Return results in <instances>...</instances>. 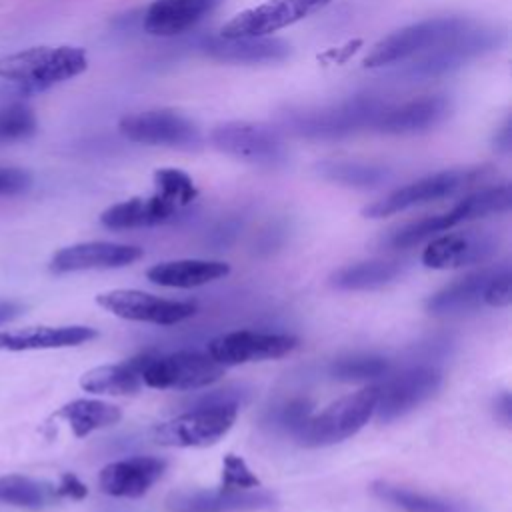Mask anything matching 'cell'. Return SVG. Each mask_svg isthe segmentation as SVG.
<instances>
[{
  "label": "cell",
  "mask_w": 512,
  "mask_h": 512,
  "mask_svg": "<svg viewBox=\"0 0 512 512\" xmlns=\"http://www.w3.org/2000/svg\"><path fill=\"white\" fill-rule=\"evenodd\" d=\"M88 68V56L78 46H34L0 58V96L28 98Z\"/></svg>",
  "instance_id": "cell-1"
},
{
  "label": "cell",
  "mask_w": 512,
  "mask_h": 512,
  "mask_svg": "<svg viewBox=\"0 0 512 512\" xmlns=\"http://www.w3.org/2000/svg\"><path fill=\"white\" fill-rule=\"evenodd\" d=\"M386 102L376 96H354L320 106H290L278 114V124L308 140H338L372 128Z\"/></svg>",
  "instance_id": "cell-2"
},
{
  "label": "cell",
  "mask_w": 512,
  "mask_h": 512,
  "mask_svg": "<svg viewBox=\"0 0 512 512\" xmlns=\"http://www.w3.org/2000/svg\"><path fill=\"white\" fill-rule=\"evenodd\" d=\"M492 174H494V170L490 166L442 170V172L424 176L420 180H414L406 186L396 188L394 192L386 194L384 198L368 204L362 210V214L366 218H386V216L398 214L402 210H408L412 206H420V204H428L434 200L454 196L460 190H466L480 182H486Z\"/></svg>",
  "instance_id": "cell-3"
},
{
  "label": "cell",
  "mask_w": 512,
  "mask_h": 512,
  "mask_svg": "<svg viewBox=\"0 0 512 512\" xmlns=\"http://www.w3.org/2000/svg\"><path fill=\"white\" fill-rule=\"evenodd\" d=\"M512 204V190L508 184L500 186H488L476 192L466 194L454 208L442 214L426 216L420 220H414L410 224H404L396 232L390 234L388 242L394 248H410L434 234L446 232L452 226L476 218H484L490 214H502L508 212Z\"/></svg>",
  "instance_id": "cell-4"
},
{
  "label": "cell",
  "mask_w": 512,
  "mask_h": 512,
  "mask_svg": "<svg viewBox=\"0 0 512 512\" xmlns=\"http://www.w3.org/2000/svg\"><path fill=\"white\" fill-rule=\"evenodd\" d=\"M378 402V386L360 388L348 394L320 414L310 416L304 426L296 432V438L306 448H322L338 444L354 436L374 414Z\"/></svg>",
  "instance_id": "cell-5"
},
{
  "label": "cell",
  "mask_w": 512,
  "mask_h": 512,
  "mask_svg": "<svg viewBox=\"0 0 512 512\" xmlns=\"http://www.w3.org/2000/svg\"><path fill=\"white\" fill-rule=\"evenodd\" d=\"M472 20L462 16L428 18L382 38L364 58L366 68H382L408 58H416L462 32Z\"/></svg>",
  "instance_id": "cell-6"
},
{
  "label": "cell",
  "mask_w": 512,
  "mask_h": 512,
  "mask_svg": "<svg viewBox=\"0 0 512 512\" xmlns=\"http://www.w3.org/2000/svg\"><path fill=\"white\" fill-rule=\"evenodd\" d=\"M500 42H502V32L472 20L462 32H458L448 42L416 56V60L406 64L400 74L410 80L436 78L460 68L472 58H478L498 48Z\"/></svg>",
  "instance_id": "cell-7"
},
{
  "label": "cell",
  "mask_w": 512,
  "mask_h": 512,
  "mask_svg": "<svg viewBox=\"0 0 512 512\" xmlns=\"http://www.w3.org/2000/svg\"><path fill=\"white\" fill-rule=\"evenodd\" d=\"M210 142L216 150L252 166L280 168L288 162V148L280 134L264 124L228 120L212 128Z\"/></svg>",
  "instance_id": "cell-8"
},
{
  "label": "cell",
  "mask_w": 512,
  "mask_h": 512,
  "mask_svg": "<svg viewBox=\"0 0 512 512\" xmlns=\"http://www.w3.org/2000/svg\"><path fill=\"white\" fill-rule=\"evenodd\" d=\"M236 404L192 406L188 412L166 420L154 428V440L172 448H202L216 444L234 426Z\"/></svg>",
  "instance_id": "cell-9"
},
{
  "label": "cell",
  "mask_w": 512,
  "mask_h": 512,
  "mask_svg": "<svg viewBox=\"0 0 512 512\" xmlns=\"http://www.w3.org/2000/svg\"><path fill=\"white\" fill-rule=\"evenodd\" d=\"M224 374V366L202 352H174L152 356L142 370V384L158 390H196L210 386Z\"/></svg>",
  "instance_id": "cell-10"
},
{
  "label": "cell",
  "mask_w": 512,
  "mask_h": 512,
  "mask_svg": "<svg viewBox=\"0 0 512 512\" xmlns=\"http://www.w3.org/2000/svg\"><path fill=\"white\" fill-rule=\"evenodd\" d=\"M120 132L138 144L166 146L176 150H198L202 146L200 128L176 110H144L128 114L118 124Z\"/></svg>",
  "instance_id": "cell-11"
},
{
  "label": "cell",
  "mask_w": 512,
  "mask_h": 512,
  "mask_svg": "<svg viewBox=\"0 0 512 512\" xmlns=\"http://www.w3.org/2000/svg\"><path fill=\"white\" fill-rule=\"evenodd\" d=\"M442 386V372L434 366H412L378 386L374 414L380 422H392L430 400Z\"/></svg>",
  "instance_id": "cell-12"
},
{
  "label": "cell",
  "mask_w": 512,
  "mask_h": 512,
  "mask_svg": "<svg viewBox=\"0 0 512 512\" xmlns=\"http://www.w3.org/2000/svg\"><path fill=\"white\" fill-rule=\"evenodd\" d=\"M98 306L108 310L110 314L132 320V322H148L158 326L178 324L196 312V304L188 300H170L160 298L142 290H108L96 296Z\"/></svg>",
  "instance_id": "cell-13"
},
{
  "label": "cell",
  "mask_w": 512,
  "mask_h": 512,
  "mask_svg": "<svg viewBox=\"0 0 512 512\" xmlns=\"http://www.w3.org/2000/svg\"><path fill=\"white\" fill-rule=\"evenodd\" d=\"M326 4H330V0H266L228 20L220 30V38L232 40L268 36L280 28L304 20Z\"/></svg>",
  "instance_id": "cell-14"
},
{
  "label": "cell",
  "mask_w": 512,
  "mask_h": 512,
  "mask_svg": "<svg viewBox=\"0 0 512 512\" xmlns=\"http://www.w3.org/2000/svg\"><path fill=\"white\" fill-rule=\"evenodd\" d=\"M296 346L298 338L290 334L234 330L210 340L206 354L226 368L248 362L282 358L290 354Z\"/></svg>",
  "instance_id": "cell-15"
},
{
  "label": "cell",
  "mask_w": 512,
  "mask_h": 512,
  "mask_svg": "<svg viewBox=\"0 0 512 512\" xmlns=\"http://www.w3.org/2000/svg\"><path fill=\"white\" fill-rule=\"evenodd\" d=\"M498 252V238L486 230H464L434 238L422 252V264L434 270L480 264Z\"/></svg>",
  "instance_id": "cell-16"
},
{
  "label": "cell",
  "mask_w": 512,
  "mask_h": 512,
  "mask_svg": "<svg viewBox=\"0 0 512 512\" xmlns=\"http://www.w3.org/2000/svg\"><path fill=\"white\" fill-rule=\"evenodd\" d=\"M144 254L142 248L118 242H80L60 248L52 260L50 270L56 274L82 270H110L134 264Z\"/></svg>",
  "instance_id": "cell-17"
},
{
  "label": "cell",
  "mask_w": 512,
  "mask_h": 512,
  "mask_svg": "<svg viewBox=\"0 0 512 512\" xmlns=\"http://www.w3.org/2000/svg\"><path fill=\"white\" fill-rule=\"evenodd\" d=\"M450 100L442 94L406 100L402 104H386L374 120V130L382 134H418L442 124L450 114Z\"/></svg>",
  "instance_id": "cell-18"
},
{
  "label": "cell",
  "mask_w": 512,
  "mask_h": 512,
  "mask_svg": "<svg viewBox=\"0 0 512 512\" xmlns=\"http://www.w3.org/2000/svg\"><path fill=\"white\" fill-rule=\"evenodd\" d=\"M166 462L156 456H130L100 470V490L114 498H140L164 474Z\"/></svg>",
  "instance_id": "cell-19"
},
{
  "label": "cell",
  "mask_w": 512,
  "mask_h": 512,
  "mask_svg": "<svg viewBox=\"0 0 512 512\" xmlns=\"http://www.w3.org/2000/svg\"><path fill=\"white\" fill-rule=\"evenodd\" d=\"M222 0H154L144 14V30L152 36H178L212 14Z\"/></svg>",
  "instance_id": "cell-20"
},
{
  "label": "cell",
  "mask_w": 512,
  "mask_h": 512,
  "mask_svg": "<svg viewBox=\"0 0 512 512\" xmlns=\"http://www.w3.org/2000/svg\"><path fill=\"white\" fill-rule=\"evenodd\" d=\"M274 504V496L264 490H196L178 492L170 506L180 512H246L262 510Z\"/></svg>",
  "instance_id": "cell-21"
},
{
  "label": "cell",
  "mask_w": 512,
  "mask_h": 512,
  "mask_svg": "<svg viewBox=\"0 0 512 512\" xmlns=\"http://www.w3.org/2000/svg\"><path fill=\"white\" fill-rule=\"evenodd\" d=\"M98 332L90 326L68 324V326H26L18 330L0 332V350L24 352V350H52L70 348L90 342Z\"/></svg>",
  "instance_id": "cell-22"
},
{
  "label": "cell",
  "mask_w": 512,
  "mask_h": 512,
  "mask_svg": "<svg viewBox=\"0 0 512 512\" xmlns=\"http://www.w3.org/2000/svg\"><path fill=\"white\" fill-rule=\"evenodd\" d=\"M202 50L220 62L234 64H264V62H282L290 56L292 46L282 38L270 36H252V38H208L202 44Z\"/></svg>",
  "instance_id": "cell-23"
},
{
  "label": "cell",
  "mask_w": 512,
  "mask_h": 512,
  "mask_svg": "<svg viewBox=\"0 0 512 512\" xmlns=\"http://www.w3.org/2000/svg\"><path fill=\"white\" fill-rule=\"evenodd\" d=\"M176 214L178 208L154 192L152 196L130 198L106 208L100 214V222L110 230H130L170 222Z\"/></svg>",
  "instance_id": "cell-24"
},
{
  "label": "cell",
  "mask_w": 512,
  "mask_h": 512,
  "mask_svg": "<svg viewBox=\"0 0 512 512\" xmlns=\"http://www.w3.org/2000/svg\"><path fill=\"white\" fill-rule=\"evenodd\" d=\"M498 268L500 266L496 264L484 266L478 272L466 274L446 284L426 300V310L436 316H446V314H460V312L478 308L482 304L484 288L488 280L498 272Z\"/></svg>",
  "instance_id": "cell-25"
},
{
  "label": "cell",
  "mask_w": 512,
  "mask_h": 512,
  "mask_svg": "<svg viewBox=\"0 0 512 512\" xmlns=\"http://www.w3.org/2000/svg\"><path fill=\"white\" fill-rule=\"evenodd\" d=\"M230 266L220 260H198V258H186V260H168L154 264L146 278L158 286L166 288H196L210 284L214 280H220L228 276Z\"/></svg>",
  "instance_id": "cell-26"
},
{
  "label": "cell",
  "mask_w": 512,
  "mask_h": 512,
  "mask_svg": "<svg viewBox=\"0 0 512 512\" xmlns=\"http://www.w3.org/2000/svg\"><path fill=\"white\" fill-rule=\"evenodd\" d=\"M146 360H148V354H140L120 364L96 366L82 374L80 388L90 394H110V396L136 394L144 386L142 370Z\"/></svg>",
  "instance_id": "cell-27"
},
{
  "label": "cell",
  "mask_w": 512,
  "mask_h": 512,
  "mask_svg": "<svg viewBox=\"0 0 512 512\" xmlns=\"http://www.w3.org/2000/svg\"><path fill=\"white\" fill-rule=\"evenodd\" d=\"M56 418L68 422L72 434L76 438H84L92 434L94 430L108 428L122 418V410L110 402L104 400H92V398H78L62 408L56 410Z\"/></svg>",
  "instance_id": "cell-28"
},
{
  "label": "cell",
  "mask_w": 512,
  "mask_h": 512,
  "mask_svg": "<svg viewBox=\"0 0 512 512\" xmlns=\"http://www.w3.org/2000/svg\"><path fill=\"white\" fill-rule=\"evenodd\" d=\"M402 266L396 260H366L338 268L330 276V284L338 290L358 292V290H376L390 284Z\"/></svg>",
  "instance_id": "cell-29"
},
{
  "label": "cell",
  "mask_w": 512,
  "mask_h": 512,
  "mask_svg": "<svg viewBox=\"0 0 512 512\" xmlns=\"http://www.w3.org/2000/svg\"><path fill=\"white\" fill-rule=\"evenodd\" d=\"M316 172L324 180L348 188H376L390 178L388 166L360 160H324L316 164Z\"/></svg>",
  "instance_id": "cell-30"
},
{
  "label": "cell",
  "mask_w": 512,
  "mask_h": 512,
  "mask_svg": "<svg viewBox=\"0 0 512 512\" xmlns=\"http://www.w3.org/2000/svg\"><path fill=\"white\" fill-rule=\"evenodd\" d=\"M372 492L380 498L390 502L392 506L404 510V512H470L466 504L452 502L440 496L422 494L404 486L388 484V482H376L372 486Z\"/></svg>",
  "instance_id": "cell-31"
},
{
  "label": "cell",
  "mask_w": 512,
  "mask_h": 512,
  "mask_svg": "<svg viewBox=\"0 0 512 512\" xmlns=\"http://www.w3.org/2000/svg\"><path fill=\"white\" fill-rule=\"evenodd\" d=\"M54 500H58V496L52 484L38 482L20 474L0 476V502L4 504L26 510H40Z\"/></svg>",
  "instance_id": "cell-32"
},
{
  "label": "cell",
  "mask_w": 512,
  "mask_h": 512,
  "mask_svg": "<svg viewBox=\"0 0 512 512\" xmlns=\"http://www.w3.org/2000/svg\"><path fill=\"white\" fill-rule=\"evenodd\" d=\"M154 186H156V194H160L164 200L174 204L178 210L188 206L198 194L194 180L184 170H178V168L156 170Z\"/></svg>",
  "instance_id": "cell-33"
},
{
  "label": "cell",
  "mask_w": 512,
  "mask_h": 512,
  "mask_svg": "<svg viewBox=\"0 0 512 512\" xmlns=\"http://www.w3.org/2000/svg\"><path fill=\"white\" fill-rule=\"evenodd\" d=\"M388 372V360L382 356H348L330 364V376L340 382L374 380Z\"/></svg>",
  "instance_id": "cell-34"
},
{
  "label": "cell",
  "mask_w": 512,
  "mask_h": 512,
  "mask_svg": "<svg viewBox=\"0 0 512 512\" xmlns=\"http://www.w3.org/2000/svg\"><path fill=\"white\" fill-rule=\"evenodd\" d=\"M38 128L34 112L20 104V102H10L0 106V144L6 142H16L32 136Z\"/></svg>",
  "instance_id": "cell-35"
},
{
  "label": "cell",
  "mask_w": 512,
  "mask_h": 512,
  "mask_svg": "<svg viewBox=\"0 0 512 512\" xmlns=\"http://www.w3.org/2000/svg\"><path fill=\"white\" fill-rule=\"evenodd\" d=\"M220 488L222 490H252V488H260V480L240 456L228 454V456H224V462H222Z\"/></svg>",
  "instance_id": "cell-36"
},
{
  "label": "cell",
  "mask_w": 512,
  "mask_h": 512,
  "mask_svg": "<svg viewBox=\"0 0 512 512\" xmlns=\"http://www.w3.org/2000/svg\"><path fill=\"white\" fill-rule=\"evenodd\" d=\"M510 302H512V276H510V268L502 264L498 272L488 280L482 294V304L492 308H504Z\"/></svg>",
  "instance_id": "cell-37"
},
{
  "label": "cell",
  "mask_w": 512,
  "mask_h": 512,
  "mask_svg": "<svg viewBox=\"0 0 512 512\" xmlns=\"http://www.w3.org/2000/svg\"><path fill=\"white\" fill-rule=\"evenodd\" d=\"M310 416H312L310 402L304 400V398H294V400H290V402H286L284 406L278 408V412L274 414V422L280 428H284V430H288L296 436V432L304 426V422Z\"/></svg>",
  "instance_id": "cell-38"
},
{
  "label": "cell",
  "mask_w": 512,
  "mask_h": 512,
  "mask_svg": "<svg viewBox=\"0 0 512 512\" xmlns=\"http://www.w3.org/2000/svg\"><path fill=\"white\" fill-rule=\"evenodd\" d=\"M34 184V178L28 170L16 166H0V198L20 196L28 192Z\"/></svg>",
  "instance_id": "cell-39"
},
{
  "label": "cell",
  "mask_w": 512,
  "mask_h": 512,
  "mask_svg": "<svg viewBox=\"0 0 512 512\" xmlns=\"http://www.w3.org/2000/svg\"><path fill=\"white\" fill-rule=\"evenodd\" d=\"M58 498H72V500H82L88 494L86 484L72 472H64L60 476V482L54 486Z\"/></svg>",
  "instance_id": "cell-40"
},
{
  "label": "cell",
  "mask_w": 512,
  "mask_h": 512,
  "mask_svg": "<svg viewBox=\"0 0 512 512\" xmlns=\"http://www.w3.org/2000/svg\"><path fill=\"white\" fill-rule=\"evenodd\" d=\"M494 414L502 424H506V426L510 424V420H512V400H510L508 392H502L494 398Z\"/></svg>",
  "instance_id": "cell-41"
},
{
  "label": "cell",
  "mask_w": 512,
  "mask_h": 512,
  "mask_svg": "<svg viewBox=\"0 0 512 512\" xmlns=\"http://www.w3.org/2000/svg\"><path fill=\"white\" fill-rule=\"evenodd\" d=\"M24 312V306L14 300H0V326L12 322Z\"/></svg>",
  "instance_id": "cell-42"
},
{
  "label": "cell",
  "mask_w": 512,
  "mask_h": 512,
  "mask_svg": "<svg viewBox=\"0 0 512 512\" xmlns=\"http://www.w3.org/2000/svg\"><path fill=\"white\" fill-rule=\"evenodd\" d=\"M510 120H506L504 122V126L496 132V136H494V148L498 150V152H508L510 150V144H512V138H510Z\"/></svg>",
  "instance_id": "cell-43"
}]
</instances>
